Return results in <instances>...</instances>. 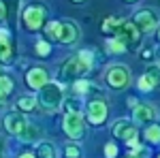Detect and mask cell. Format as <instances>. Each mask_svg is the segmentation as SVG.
<instances>
[{
    "instance_id": "cell-19",
    "label": "cell",
    "mask_w": 160,
    "mask_h": 158,
    "mask_svg": "<svg viewBox=\"0 0 160 158\" xmlns=\"http://www.w3.org/2000/svg\"><path fill=\"white\" fill-rule=\"evenodd\" d=\"M145 75L149 77V81H152L154 88H160V64H149Z\"/></svg>"
},
{
    "instance_id": "cell-10",
    "label": "cell",
    "mask_w": 160,
    "mask_h": 158,
    "mask_svg": "<svg viewBox=\"0 0 160 158\" xmlns=\"http://www.w3.org/2000/svg\"><path fill=\"white\" fill-rule=\"evenodd\" d=\"M115 34H118V41H122L124 45H130V43H137L139 41V28H137L132 22H120L118 28H115Z\"/></svg>"
},
{
    "instance_id": "cell-21",
    "label": "cell",
    "mask_w": 160,
    "mask_h": 158,
    "mask_svg": "<svg viewBox=\"0 0 160 158\" xmlns=\"http://www.w3.org/2000/svg\"><path fill=\"white\" fill-rule=\"evenodd\" d=\"M60 24L62 22H49L45 26V34L49 38H53V41H58V37H60Z\"/></svg>"
},
{
    "instance_id": "cell-5",
    "label": "cell",
    "mask_w": 160,
    "mask_h": 158,
    "mask_svg": "<svg viewBox=\"0 0 160 158\" xmlns=\"http://www.w3.org/2000/svg\"><path fill=\"white\" fill-rule=\"evenodd\" d=\"M132 24L139 28V32H154L156 26L160 24V17H158V13L152 11V9H141L139 13H135Z\"/></svg>"
},
{
    "instance_id": "cell-35",
    "label": "cell",
    "mask_w": 160,
    "mask_h": 158,
    "mask_svg": "<svg viewBox=\"0 0 160 158\" xmlns=\"http://www.w3.org/2000/svg\"><path fill=\"white\" fill-rule=\"evenodd\" d=\"M2 150H4V141L0 139V156H2Z\"/></svg>"
},
{
    "instance_id": "cell-14",
    "label": "cell",
    "mask_w": 160,
    "mask_h": 158,
    "mask_svg": "<svg viewBox=\"0 0 160 158\" xmlns=\"http://www.w3.org/2000/svg\"><path fill=\"white\" fill-rule=\"evenodd\" d=\"M13 56V47H11V38L7 30H0V62L11 60Z\"/></svg>"
},
{
    "instance_id": "cell-25",
    "label": "cell",
    "mask_w": 160,
    "mask_h": 158,
    "mask_svg": "<svg viewBox=\"0 0 160 158\" xmlns=\"http://www.w3.org/2000/svg\"><path fill=\"white\" fill-rule=\"evenodd\" d=\"M0 92H2V94H11V92H13V81H11V77H7V75H4V77L0 79Z\"/></svg>"
},
{
    "instance_id": "cell-41",
    "label": "cell",
    "mask_w": 160,
    "mask_h": 158,
    "mask_svg": "<svg viewBox=\"0 0 160 158\" xmlns=\"http://www.w3.org/2000/svg\"><path fill=\"white\" fill-rule=\"evenodd\" d=\"M156 158H160V154H158V156H156Z\"/></svg>"
},
{
    "instance_id": "cell-37",
    "label": "cell",
    "mask_w": 160,
    "mask_h": 158,
    "mask_svg": "<svg viewBox=\"0 0 160 158\" xmlns=\"http://www.w3.org/2000/svg\"><path fill=\"white\" fill-rule=\"evenodd\" d=\"M126 2H135V0H126Z\"/></svg>"
},
{
    "instance_id": "cell-38",
    "label": "cell",
    "mask_w": 160,
    "mask_h": 158,
    "mask_svg": "<svg viewBox=\"0 0 160 158\" xmlns=\"http://www.w3.org/2000/svg\"><path fill=\"white\" fill-rule=\"evenodd\" d=\"M158 38H160V30H158Z\"/></svg>"
},
{
    "instance_id": "cell-26",
    "label": "cell",
    "mask_w": 160,
    "mask_h": 158,
    "mask_svg": "<svg viewBox=\"0 0 160 158\" xmlns=\"http://www.w3.org/2000/svg\"><path fill=\"white\" fill-rule=\"evenodd\" d=\"M139 90L141 92H149V90H154V85H152V81H149V77L148 75H143V77H139Z\"/></svg>"
},
{
    "instance_id": "cell-40",
    "label": "cell",
    "mask_w": 160,
    "mask_h": 158,
    "mask_svg": "<svg viewBox=\"0 0 160 158\" xmlns=\"http://www.w3.org/2000/svg\"><path fill=\"white\" fill-rule=\"evenodd\" d=\"M128 158H135V156H128Z\"/></svg>"
},
{
    "instance_id": "cell-7",
    "label": "cell",
    "mask_w": 160,
    "mask_h": 158,
    "mask_svg": "<svg viewBox=\"0 0 160 158\" xmlns=\"http://www.w3.org/2000/svg\"><path fill=\"white\" fill-rule=\"evenodd\" d=\"M137 124L132 120H115L113 122V126H111V133L115 139H122V141H130V139H135L137 137Z\"/></svg>"
},
{
    "instance_id": "cell-27",
    "label": "cell",
    "mask_w": 160,
    "mask_h": 158,
    "mask_svg": "<svg viewBox=\"0 0 160 158\" xmlns=\"http://www.w3.org/2000/svg\"><path fill=\"white\" fill-rule=\"evenodd\" d=\"M34 49H37V54H38V56H47V54L51 51V45L47 43V41H38Z\"/></svg>"
},
{
    "instance_id": "cell-12",
    "label": "cell",
    "mask_w": 160,
    "mask_h": 158,
    "mask_svg": "<svg viewBox=\"0 0 160 158\" xmlns=\"http://www.w3.org/2000/svg\"><path fill=\"white\" fill-rule=\"evenodd\" d=\"M62 45H75L79 41V28L75 22H62L60 24V37H58Z\"/></svg>"
},
{
    "instance_id": "cell-32",
    "label": "cell",
    "mask_w": 160,
    "mask_h": 158,
    "mask_svg": "<svg viewBox=\"0 0 160 158\" xmlns=\"http://www.w3.org/2000/svg\"><path fill=\"white\" fill-rule=\"evenodd\" d=\"M17 158H37V154H32V152H24V154H19Z\"/></svg>"
},
{
    "instance_id": "cell-1",
    "label": "cell",
    "mask_w": 160,
    "mask_h": 158,
    "mask_svg": "<svg viewBox=\"0 0 160 158\" xmlns=\"http://www.w3.org/2000/svg\"><path fill=\"white\" fill-rule=\"evenodd\" d=\"M62 103H64V92H62L60 85L53 84V81H49L38 94V105L47 113H56L62 107Z\"/></svg>"
},
{
    "instance_id": "cell-6",
    "label": "cell",
    "mask_w": 160,
    "mask_h": 158,
    "mask_svg": "<svg viewBox=\"0 0 160 158\" xmlns=\"http://www.w3.org/2000/svg\"><path fill=\"white\" fill-rule=\"evenodd\" d=\"M90 71V66H86L83 62L79 60V56H75V58H68V60L62 64L60 69V77L62 79H77V77H81L83 73H88Z\"/></svg>"
},
{
    "instance_id": "cell-11",
    "label": "cell",
    "mask_w": 160,
    "mask_h": 158,
    "mask_svg": "<svg viewBox=\"0 0 160 158\" xmlns=\"http://www.w3.org/2000/svg\"><path fill=\"white\" fill-rule=\"evenodd\" d=\"M26 84H28V88H32V90H43L45 85L49 84V73L43 66H34V69H30L28 75H26Z\"/></svg>"
},
{
    "instance_id": "cell-4",
    "label": "cell",
    "mask_w": 160,
    "mask_h": 158,
    "mask_svg": "<svg viewBox=\"0 0 160 158\" xmlns=\"http://www.w3.org/2000/svg\"><path fill=\"white\" fill-rule=\"evenodd\" d=\"M62 128L71 139H81L86 135V122L81 118V113H66L64 122H62Z\"/></svg>"
},
{
    "instance_id": "cell-39",
    "label": "cell",
    "mask_w": 160,
    "mask_h": 158,
    "mask_svg": "<svg viewBox=\"0 0 160 158\" xmlns=\"http://www.w3.org/2000/svg\"><path fill=\"white\" fill-rule=\"evenodd\" d=\"M75 2H81V0H75Z\"/></svg>"
},
{
    "instance_id": "cell-2",
    "label": "cell",
    "mask_w": 160,
    "mask_h": 158,
    "mask_svg": "<svg viewBox=\"0 0 160 158\" xmlns=\"http://www.w3.org/2000/svg\"><path fill=\"white\" fill-rule=\"evenodd\" d=\"M105 81L113 90H124L126 85L130 84V71H128V66H124V64L109 66L107 73H105Z\"/></svg>"
},
{
    "instance_id": "cell-22",
    "label": "cell",
    "mask_w": 160,
    "mask_h": 158,
    "mask_svg": "<svg viewBox=\"0 0 160 158\" xmlns=\"http://www.w3.org/2000/svg\"><path fill=\"white\" fill-rule=\"evenodd\" d=\"M107 51L109 54H124L126 45H124L122 41H118V38H111V41H107Z\"/></svg>"
},
{
    "instance_id": "cell-13",
    "label": "cell",
    "mask_w": 160,
    "mask_h": 158,
    "mask_svg": "<svg viewBox=\"0 0 160 158\" xmlns=\"http://www.w3.org/2000/svg\"><path fill=\"white\" fill-rule=\"evenodd\" d=\"M156 120V109L149 105H137L132 109V122L135 124H152Z\"/></svg>"
},
{
    "instance_id": "cell-18",
    "label": "cell",
    "mask_w": 160,
    "mask_h": 158,
    "mask_svg": "<svg viewBox=\"0 0 160 158\" xmlns=\"http://www.w3.org/2000/svg\"><path fill=\"white\" fill-rule=\"evenodd\" d=\"M37 158H56V147L43 141L41 145H37Z\"/></svg>"
},
{
    "instance_id": "cell-31",
    "label": "cell",
    "mask_w": 160,
    "mask_h": 158,
    "mask_svg": "<svg viewBox=\"0 0 160 158\" xmlns=\"http://www.w3.org/2000/svg\"><path fill=\"white\" fill-rule=\"evenodd\" d=\"M7 17V7H4V2L0 0V19H4Z\"/></svg>"
},
{
    "instance_id": "cell-20",
    "label": "cell",
    "mask_w": 160,
    "mask_h": 158,
    "mask_svg": "<svg viewBox=\"0 0 160 158\" xmlns=\"http://www.w3.org/2000/svg\"><path fill=\"white\" fill-rule=\"evenodd\" d=\"M145 139L149 143H160V124H149L145 128Z\"/></svg>"
},
{
    "instance_id": "cell-36",
    "label": "cell",
    "mask_w": 160,
    "mask_h": 158,
    "mask_svg": "<svg viewBox=\"0 0 160 158\" xmlns=\"http://www.w3.org/2000/svg\"><path fill=\"white\" fill-rule=\"evenodd\" d=\"M2 77H4V71H2V66H0V79H2Z\"/></svg>"
},
{
    "instance_id": "cell-29",
    "label": "cell",
    "mask_w": 160,
    "mask_h": 158,
    "mask_svg": "<svg viewBox=\"0 0 160 158\" xmlns=\"http://www.w3.org/2000/svg\"><path fill=\"white\" fill-rule=\"evenodd\" d=\"M118 24H120V22H118L115 17H107V19L102 22V30L109 32V30H113V28H118Z\"/></svg>"
},
{
    "instance_id": "cell-17",
    "label": "cell",
    "mask_w": 160,
    "mask_h": 158,
    "mask_svg": "<svg viewBox=\"0 0 160 158\" xmlns=\"http://www.w3.org/2000/svg\"><path fill=\"white\" fill-rule=\"evenodd\" d=\"M62 109L66 111V113H79V111H81V98H79V96H75V98H64Z\"/></svg>"
},
{
    "instance_id": "cell-8",
    "label": "cell",
    "mask_w": 160,
    "mask_h": 158,
    "mask_svg": "<svg viewBox=\"0 0 160 158\" xmlns=\"http://www.w3.org/2000/svg\"><path fill=\"white\" fill-rule=\"evenodd\" d=\"M107 113H109V107H107L105 100L96 98V100L88 103V122L90 124H102L107 120Z\"/></svg>"
},
{
    "instance_id": "cell-34",
    "label": "cell",
    "mask_w": 160,
    "mask_h": 158,
    "mask_svg": "<svg viewBox=\"0 0 160 158\" xmlns=\"http://www.w3.org/2000/svg\"><path fill=\"white\" fill-rule=\"evenodd\" d=\"M4 100H7V94H2V92H0V105H2Z\"/></svg>"
},
{
    "instance_id": "cell-33",
    "label": "cell",
    "mask_w": 160,
    "mask_h": 158,
    "mask_svg": "<svg viewBox=\"0 0 160 158\" xmlns=\"http://www.w3.org/2000/svg\"><path fill=\"white\" fill-rule=\"evenodd\" d=\"M154 56H156V60H158V64H160V47L154 49Z\"/></svg>"
},
{
    "instance_id": "cell-28",
    "label": "cell",
    "mask_w": 160,
    "mask_h": 158,
    "mask_svg": "<svg viewBox=\"0 0 160 158\" xmlns=\"http://www.w3.org/2000/svg\"><path fill=\"white\" fill-rule=\"evenodd\" d=\"M73 90H75V94H86L88 90H90V84L88 81H75Z\"/></svg>"
},
{
    "instance_id": "cell-3",
    "label": "cell",
    "mask_w": 160,
    "mask_h": 158,
    "mask_svg": "<svg viewBox=\"0 0 160 158\" xmlns=\"http://www.w3.org/2000/svg\"><path fill=\"white\" fill-rule=\"evenodd\" d=\"M43 22H45V7L38 4V2H32L28 4L24 11V24L28 30H38L43 28Z\"/></svg>"
},
{
    "instance_id": "cell-24",
    "label": "cell",
    "mask_w": 160,
    "mask_h": 158,
    "mask_svg": "<svg viewBox=\"0 0 160 158\" xmlns=\"http://www.w3.org/2000/svg\"><path fill=\"white\" fill-rule=\"evenodd\" d=\"M77 56H79V60L83 62L86 66H92V64H94V54H92L90 49H81Z\"/></svg>"
},
{
    "instance_id": "cell-23",
    "label": "cell",
    "mask_w": 160,
    "mask_h": 158,
    "mask_svg": "<svg viewBox=\"0 0 160 158\" xmlns=\"http://www.w3.org/2000/svg\"><path fill=\"white\" fill-rule=\"evenodd\" d=\"M64 158H81V147L77 143H66L64 145Z\"/></svg>"
},
{
    "instance_id": "cell-16",
    "label": "cell",
    "mask_w": 160,
    "mask_h": 158,
    "mask_svg": "<svg viewBox=\"0 0 160 158\" xmlns=\"http://www.w3.org/2000/svg\"><path fill=\"white\" fill-rule=\"evenodd\" d=\"M41 135H43L41 126H37V124H28V126L24 128V133L19 135V139H22V141H37Z\"/></svg>"
},
{
    "instance_id": "cell-9",
    "label": "cell",
    "mask_w": 160,
    "mask_h": 158,
    "mask_svg": "<svg viewBox=\"0 0 160 158\" xmlns=\"http://www.w3.org/2000/svg\"><path fill=\"white\" fill-rule=\"evenodd\" d=\"M28 124H30L28 118H26L24 113H19V111H13V113H7V115H4V128L11 135H17V137H19Z\"/></svg>"
},
{
    "instance_id": "cell-30",
    "label": "cell",
    "mask_w": 160,
    "mask_h": 158,
    "mask_svg": "<svg viewBox=\"0 0 160 158\" xmlns=\"http://www.w3.org/2000/svg\"><path fill=\"white\" fill-rule=\"evenodd\" d=\"M105 156L115 158L118 156V145H115V143H105Z\"/></svg>"
},
{
    "instance_id": "cell-15",
    "label": "cell",
    "mask_w": 160,
    "mask_h": 158,
    "mask_svg": "<svg viewBox=\"0 0 160 158\" xmlns=\"http://www.w3.org/2000/svg\"><path fill=\"white\" fill-rule=\"evenodd\" d=\"M37 96H32V94H28V96H22L17 98V103H15V107H17V111H22V113H28V111H32L34 107H37Z\"/></svg>"
}]
</instances>
